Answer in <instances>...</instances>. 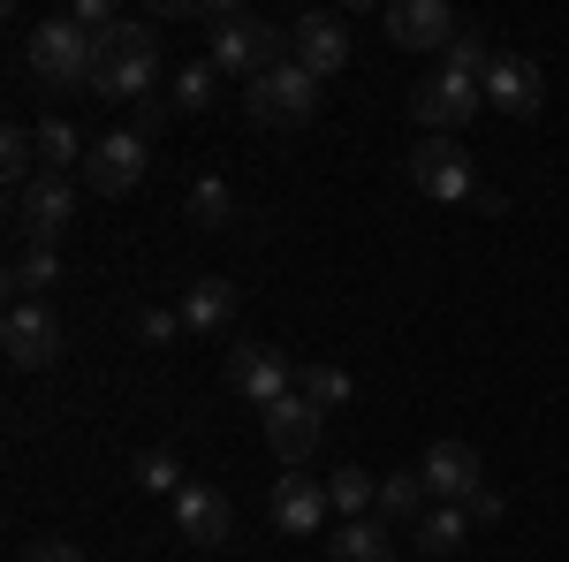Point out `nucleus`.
Segmentation results:
<instances>
[{"instance_id":"cd10ccee","label":"nucleus","mask_w":569,"mask_h":562,"mask_svg":"<svg viewBox=\"0 0 569 562\" xmlns=\"http://www.w3.org/2000/svg\"><path fill=\"white\" fill-rule=\"evenodd\" d=\"M0 168H8V183H16V190H23L31 175H46L39 168V137L23 130V122H8V130H0Z\"/></svg>"},{"instance_id":"f3484780","label":"nucleus","mask_w":569,"mask_h":562,"mask_svg":"<svg viewBox=\"0 0 569 562\" xmlns=\"http://www.w3.org/2000/svg\"><path fill=\"white\" fill-rule=\"evenodd\" d=\"M327 486L319 479H305V472H281V486H273V524L289 532V540H311L319 524H327Z\"/></svg>"},{"instance_id":"0eeeda50","label":"nucleus","mask_w":569,"mask_h":562,"mask_svg":"<svg viewBox=\"0 0 569 562\" xmlns=\"http://www.w3.org/2000/svg\"><path fill=\"white\" fill-rule=\"evenodd\" d=\"M289 61L311 69L319 85L342 77V69H350V23H342L335 8H305V16L289 23Z\"/></svg>"},{"instance_id":"1a4fd4ad","label":"nucleus","mask_w":569,"mask_h":562,"mask_svg":"<svg viewBox=\"0 0 569 562\" xmlns=\"http://www.w3.org/2000/svg\"><path fill=\"white\" fill-rule=\"evenodd\" d=\"M144 152H152V137H137V130H107V137H91V152H84V183L99 190V198H130L137 183H144Z\"/></svg>"},{"instance_id":"39448f33","label":"nucleus","mask_w":569,"mask_h":562,"mask_svg":"<svg viewBox=\"0 0 569 562\" xmlns=\"http://www.w3.org/2000/svg\"><path fill=\"white\" fill-rule=\"evenodd\" d=\"M479 107H486V85H479V77H456L448 61L426 69V77L410 85V122H426V137H456Z\"/></svg>"},{"instance_id":"b1692460","label":"nucleus","mask_w":569,"mask_h":562,"mask_svg":"<svg viewBox=\"0 0 569 562\" xmlns=\"http://www.w3.org/2000/svg\"><path fill=\"white\" fill-rule=\"evenodd\" d=\"M372 510H380V524L426 517V479H418V472H388V479H380V502H372Z\"/></svg>"},{"instance_id":"412c9836","label":"nucleus","mask_w":569,"mask_h":562,"mask_svg":"<svg viewBox=\"0 0 569 562\" xmlns=\"http://www.w3.org/2000/svg\"><path fill=\"white\" fill-rule=\"evenodd\" d=\"M327 562H395V540L380 517H350L342 532H335V555Z\"/></svg>"},{"instance_id":"473e14b6","label":"nucleus","mask_w":569,"mask_h":562,"mask_svg":"<svg viewBox=\"0 0 569 562\" xmlns=\"http://www.w3.org/2000/svg\"><path fill=\"white\" fill-rule=\"evenodd\" d=\"M23 562H84V548H69V540H31Z\"/></svg>"},{"instance_id":"9b49d317","label":"nucleus","mask_w":569,"mask_h":562,"mask_svg":"<svg viewBox=\"0 0 569 562\" xmlns=\"http://www.w3.org/2000/svg\"><path fill=\"white\" fill-rule=\"evenodd\" d=\"M418 479H426V494H433L440 510H471V494L486 486L479 448H471V441H433L426 464H418Z\"/></svg>"},{"instance_id":"4468645a","label":"nucleus","mask_w":569,"mask_h":562,"mask_svg":"<svg viewBox=\"0 0 569 562\" xmlns=\"http://www.w3.org/2000/svg\"><path fill=\"white\" fill-rule=\"evenodd\" d=\"M486 107H501L509 122H531V115L547 107L539 61H531V53H493V69H486Z\"/></svg>"},{"instance_id":"4be33fe9","label":"nucleus","mask_w":569,"mask_h":562,"mask_svg":"<svg viewBox=\"0 0 569 562\" xmlns=\"http://www.w3.org/2000/svg\"><path fill=\"white\" fill-rule=\"evenodd\" d=\"M31 137H39V168L46 175H69V168H84V137L69 130V122H61V115H46V122H31Z\"/></svg>"},{"instance_id":"bb28decb","label":"nucleus","mask_w":569,"mask_h":562,"mask_svg":"<svg viewBox=\"0 0 569 562\" xmlns=\"http://www.w3.org/2000/svg\"><path fill=\"white\" fill-rule=\"evenodd\" d=\"M463 532H471L463 510H426V517H418V555H456Z\"/></svg>"},{"instance_id":"dca6fc26","label":"nucleus","mask_w":569,"mask_h":562,"mask_svg":"<svg viewBox=\"0 0 569 562\" xmlns=\"http://www.w3.org/2000/svg\"><path fill=\"white\" fill-rule=\"evenodd\" d=\"M176 532L190 548H228V532H236V502L220 494V486H182L176 494Z\"/></svg>"},{"instance_id":"20e7f679","label":"nucleus","mask_w":569,"mask_h":562,"mask_svg":"<svg viewBox=\"0 0 569 562\" xmlns=\"http://www.w3.org/2000/svg\"><path fill=\"white\" fill-rule=\"evenodd\" d=\"M243 115H251L259 130H305V122H319V77L297 69V61L266 69V77L243 85Z\"/></svg>"},{"instance_id":"72a5a7b5","label":"nucleus","mask_w":569,"mask_h":562,"mask_svg":"<svg viewBox=\"0 0 569 562\" xmlns=\"http://www.w3.org/2000/svg\"><path fill=\"white\" fill-rule=\"evenodd\" d=\"M471 517H479V524L501 517V494H493V486H479V494H471Z\"/></svg>"},{"instance_id":"f8f14e48","label":"nucleus","mask_w":569,"mask_h":562,"mask_svg":"<svg viewBox=\"0 0 569 562\" xmlns=\"http://www.w3.org/2000/svg\"><path fill=\"white\" fill-rule=\"evenodd\" d=\"M0 349H8L16 373H46V365L61 357V327H53V312H46V304H8V319H0Z\"/></svg>"},{"instance_id":"7ed1b4c3","label":"nucleus","mask_w":569,"mask_h":562,"mask_svg":"<svg viewBox=\"0 0 569 562\" xmlns=\"http://www.w3.org/2000/svg\"><path fill=\"white\" fill-rule=\"evenodd\" d=\"M23 61H31V77L53 85V91H91L99 39H91L77 16H46V23H31V39H23Z\"/></svg>"},{"instance_id":"a211bd4d","label":"nucleus","mask_w":569,"mask_h":562,"mask_svg":"<svg viewBox=\"0 0 569 562\" xmlns=\"http://www.w3.org/2000/svg\"><path fill=\"white\" fill-rule=\"evenodd\" d=\"M53 282H61V252H53V244H16V259H8V297L39 304Z\"/></svg>"},{"instance_id":"6ab92c4d","label":"nucleus","mask_w":569,"mask_h":562,"mask_svg":"<svg viewBox=\"0 0 569 562\" xmlns=\"http://www.w3.org/2000/svg\"><path fill=\"white\" fill-rule=\"evenodd\" d=\"M228 319H236V289H228L220 274L190 282V297H182V327H190V335H220Z\"/></svg>"},{"instance_id":"6e6552de","label":"nucleus","mask_w":569,"mask_h":562,"mask_svg":"<svg viewBox=\"0 0 569 562\" xmlns=\"http://www.w3.org/2000/svg\"><path fill=\"white\" fill-rule=\"evenodd\" d=\"M410 183L440 198V206H463L471 190H479V175H471V152L456 145V137H418L410 145Z\"/></svg>"},{"instance_id":"7c9ffc66","label":"nucleus","mask_w":569,"mask_h":562,"mask_svg":"<svg viewBox=\"0 0 569 562\" xmlns=\"http://www.w3.org/2000/svg\"><path fill=\"white\" fill-rule=\"evenodd\" d=\"M69 16H77V23H84L91 39H107V31H114V23H122V16H114V0H77V8H69Z\"/></svg>"},{"instance_id":"5701e85b","label":"nucleus","mask_w":569,"mask_h":562,"mask_svg":"<svg viewBox=\"0 0 569 562\" xmlns=\"http://www.w3.org/2000/svg\"><path fill=\"white\" fill-rule=\"evenodd\" d=\"M182 214H190V228H228L236 190H228L220 175H198V183H190V198H182Z\"/></svg>"},{"instance_id":"2eb2a0df","label":"nucleus","mask_w":569,"mask_h":562,"mask_svg":"<svg viewBox=\"0 0 569 562\" xmlns=\"http://www.w3.org/2000/svg\"><path fill=\"white\" fill-rule=\"evenodd\" d=\"M456 8L448 0H388V39L410 46V53H448L456 46Z\"/></svg>"},{"instance_id":"423d86ee","label":"nucleus","mask_w":569,"mask_h":562,"mask_svg":"<svg viewBox=\"0 0 569 562\" xmlns=\"http://www.w3.org/2000/svg\"><path fill=\"white\" fill-rule=\"evenodd\" d=\"M69 214H77V183H69V175H31V183L8 198L16 244H61Z\"/></svg>"},{"instance_id":"aec40b11","label":"nucleus","mask_w":569,"mask_h":562,"mask_svg":"<svg viewBox=\"0 0 569 562\" xmlns=\"http://www.w3.org/2000/svg\"><path fill=\"white\" fill-rule=\"evenodd\" d=\"M213 99H220L213 61H182L176 77H168V107H176V115H213Z\"/></svg>"},{"instance_id":"2f4dec72","label":"nucleus","mask_w":569,"mask_h":562,"mask_svg":"<svg viewBox=\"0 0 569 562\" xmlns=\"http://www.w3.org/2000/svg\"><path fill=\"white\" fill-rule=\"evenodd\" d=\"M137 335H144V343H176L182 312H137Z\"/></svg>"},{"instance_id":"9d476101","label":"nucleus","mask_w":569,"mask_h":562,"mask_svg":"<svg viewBox=\"0 0 569 562\" xmlns=\"http://www.w3.org/2000/svg\"><path fill=\"white\" fill-rule=\"evenodd\" d=\"M319 433H327V411H319V403H305V395L266 403V448L281 456V472H305L311 448H319Z\"/></svg>"},{"instance_id":"ddd939ff","label":"nucleus","mask_w":569,"mask_h":562,"mask_svg":"<svg viewBox=\"0 0 569 562\" xmlns=\"http://www.w3.org/2000/svg\"><path fill=\"white\" fill-rule=\"evenodd\" d=\"M228 388L236 395H251V403H281V395H297V365L281 357V349H266V343H236L228 349Z\"/></svg>"},{"instance_id":"c756f323","label":"nucleus","mask_w":569,"mask_h":562,"mask_svg":"<svg viewBox=\"0 0 569 562\" xmlns=\"http://www.w3.org/2000/svg\"><path fill=\"white\" fill-rule=\"evenodd\" d=\"M137 486H144V494H182V464L168 448H144V456H137Z\"/></svg>"},{"instance_id":"f257e3e1","label":"nucleus","mask_w":569,"mask_h":562,"mask_svg":"<svg viewBox=\"0 0 569 562\" xmlns=\"http://www.w3.org/2000/svg\"><path fill=\"white\" fill-rule=\"evenodd\" d=\"M206 31H213V61L220 77H266V69H281L289 61V31H273V23H259V16H243L236 0H206V16H198Z\"/></svg>"},{"instance_id":"c85d7f7f","label":"nucleus","mask_w":569,"mask_h":562,"mask_svg":"<svg viewBox=\"0 0 569 562\" xmlns=\"http://www.w3.org/2000/svg\"><path fill=\"white\" fill-rule=\"evenodd\" d=\"M448 69H456V77H479V85H486V69H493V46H486L479 23H463V31H456V46H448Z\"/></svg>"},{"instance_id":"393cba45","label":"nucleus","mask_w":569,"mask_h":562,"mask_svg":"<svg viewBox=\"0 0 569 562\" xmlns=\"http://www.w3.org/2000/svg\"><path fill=\"white\" fill-rule=\"evenodd\" d=\"M327 502H335V510H342V524H350V517H365V510L380 502V479L357 472V464H342V472L327 479Z\"/></svg>"},{"instance_id":"a878e982","label":"nucleus","mask_w":569,"mask_h":562,"mask_svg":"<svg viewBox=\"0 0 569 562\" xmlns=\"http://www.w3.org/2000/svg\"><path fill=\"white\" fill-rule=\"evenodd\" d=\"M350 373H342V365H297V395H305V403H319V411H335V403H350Z\"/></svg>"},{"instance_id":"f03ea898","label":"nucleus","mask_w":569,"mask_h":562,"mask_svg":"<svg viewBox=\"0 0 569 562\" xmlns=\"http://www.w3.org/2000/svg\"><path fill=\"white\" fill-rule=\"evenodd\" d=\"M152 85H160V39H152V23H114L107 39H99V69H91V91L99 99H152Z\"/></svg>"}]
</instances>
